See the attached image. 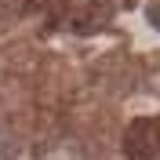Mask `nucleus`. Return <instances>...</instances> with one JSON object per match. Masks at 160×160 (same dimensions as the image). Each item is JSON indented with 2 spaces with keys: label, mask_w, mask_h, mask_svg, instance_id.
<instances>
[]
</instances>
